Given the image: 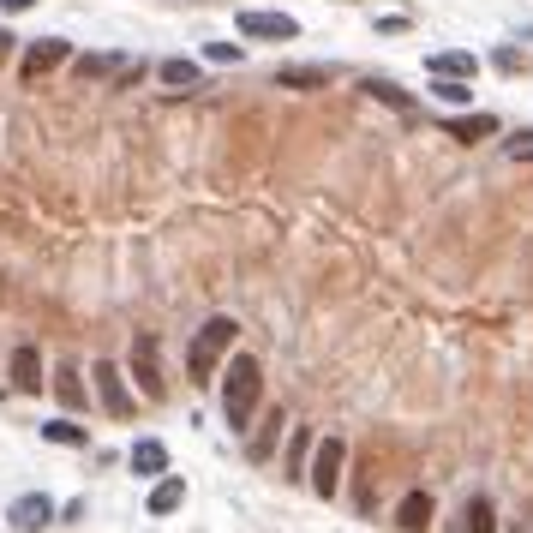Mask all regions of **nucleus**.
Returning <instances> with one entry per match:
<instances>
[{
	"mask_svg": "<svg viewBox=\"0 0 533 533\" xmlns=\"http://www.w3.org/2000/svg\"><path fill=\"white\" fill-rule=\"evenodd\" d=\"M72 72H78L84 84H96V78H120L126 60H120V54H84V60H72Z\"/></svg>",
	"mask_w": 533,
	"mask_h": 533,
	"instance_id": "12",
	"label": "nucleus"
},
{
	"mask_svg": "<svg viewBox=\"0 0 533 533\" xmlns=\"http://www.w3.org/2000/svg\"><path fill=\"white\" fill-rule=\"evenodd\" d=\"M426 66H432V78H474V54H462V48H450V54H432Z\"/></svg>",
	"mask_w": 533,
	"mask_h": 533,
	"instance_id": "15",
	"label": "nucleus"
},
{
	"mask_svg": "<svg viewBox=\"0 0 533 533\" xmlns=\"http://www.w3.org/2000/svg\"><path fill=\"white\" fill-rule=\"evenodd\" d=\"M330 78H336L330 66H282V72H276V84H282V90H324Z\"/></svg>",
	"mask_w": 533,
	"mask_h": 533,
	"instance_id": "11",
	"label": "nucleus"
},
{
	"mask_svg": "<svg viewBox=\"0 0 533 533\" xmlns=\"http://www.w3.org/2000/svg\"><path fill=\"white\" fill-rule=\"evenodd\" d=\"M132 378H138L144 402H162V396H168V378H162V342H156L150 330L132 336Z\"/></svg>",
	"mask_w": 533,
	"mask_h": 533,
	"instance_id": "3",
	"label": "nucleus"
},
{
	"mask_svg": "<svg viewBox=\"0 0 533 533\" xmlns=\"http://www.w3.org/2000/svg\"><path fill=\"white\" fill-rule=\"evenodd\" d=\"M306 450H312V432H300V438H294V450H288V474H300V462H306Z\"/></svg>",
	"mask_w": 533,
	"mask_h": 533,
	"instance_id": "24",
	"label": "nucleus"
},
{
	"mask_svg": "<svg viewBox=\"0 0 533 533\" xmlns=\"http://www.w3.org/2000/svg\"><path fill=\"white\" fill-rule=\"evenodd\" d=\"M366 96L384 102V108H396V114H414V96L402 84H390V78H366Z\"/></svg>",
	"mask_w": 533,
	"mask_h": 533,
	"instance_id": "13",
	"label": "nucleus"
},
{
	"mask_svg": "<svg viewBox=\"0 0 533 533\" xmlns=\"http://www.w3.org/2000/svg\"><path fill=\"white\" fill-rule=\"evenodd\" d=\"M186 504V480H156V492H150V516H174Z\"/></svg>",
	"mask_w": 533,
	"mask_h": 533,
	"instance_id": "16",
	"label": "nucleus"
},
{
	"mask_svg": "<svg viewBox=\"0 0 533 533\" xmlns=\"http://www.w3.org/2000/svg\"><path fill=\"white\" fill-rule=\"evenodd\" d=\"M462 522H468V528H462V533H498V528H492V504H486V498H474Z\"/></svg>",
	"mask_w": 533,
	"mask_h": 533,
	"instance_id": "21",
	"label": "nucleus"
},
{
	"mask_svg": "<svg viewBox=\"0 0 533 533\" xmlns=\"http://www.w3.org/2000/svg\"><path fill=\"white\" fill-rule=\"evenodd\" d=\"M342 462H348V444H342V438H318V444H312L306 486H312L318 498H336V492H342Z\"/></svg>",
	"mask_w": 533,
	"mask_h": 533,
	"instance_id": "4",
	"label": "nucleus"
},
{
	"mask_svg": "<svg viewBox=\"0 0 533 533\" xmlns=\"http://www.w3.org/2000/svg\"><path fill=\"white\" fill-rule=\"evenodd\" d=\"M396 522H402V533H426L432 528V492H408L402 510H396Z\"/></svg>",
	"mask_w": 533,
	"mask_h": 533,
	"instance_id": "10",
	"label": "nucleus"
},
{
	"mask_svg": "<svg viewBox=\"0 0 533 533\" xmlns=\"http://www.w3.org/2000/svg\"><path fill=\"white\" fill-rule=\"evenodd\" d=\"M0 6H6V12H24V6H36V0H0Z\"/></svg>",
	"mask_w": 533,
	"mask_h": 533,
	"instance_id": "26",
	"label": "nucleus"
},
{
	"mask_svg": "<svg viewBox=\"0 0 533 533\" xmlns=\"http://www.w3.org/2000/svg\"><path fill=\"white\" fill-rule=\"evenodd\" d=\"M234 336H240V324H234L228 312H216V318L198 324V336H192V348H186V372H192V384H210V378H216V366L228 360Z\"/></svg>",
	"mask_w": 533,
	"mask_h": 533,
	"instance_id": "2",
	"label": "nucleus"
},
{
	"mask_svg": "<svg viewBox=\"0 0 533 533\" xmlns=\"http://www.w3.org/2000/svg\"><path fill=\"white\" fill-rule=\"evenodd\" d=\"M204 60H216V66H234V60H240V42H210V48H204Z\"/></svg>",
	"mask_w": 533,
	"mask_h": 533,
	"instance_id": "23",
	"label": "nucleus"
},
{
	"mask_svg": "<svg viewBox=\"0 0 533 533\" xmlns=\"http://www.w3.org/2000/svg\"><path fill=\"white\" fill-rule=\"evenodd\" d=\"M258 396H264V366L252 354H234L228 372H222V420H228V432H246L252 426Z\"/></svg>",
	"mask_w": 533,
	"mask_h": 533,
	"instance_id": "1",
	"label": "nucleus"
},
{
	"mask_svg": "<svg viewBox=\"0 0 533 533\" xmlns=\"http://www.w3.org/2000/svg\"><path fill=\"white\" fill-rule=\"evenodd\" d=\"M54 66H66V36H42V42L24 48V78H30V84H36L42 72H54Z\"/></svg>",
	"mask_w": 533,
	"mask_h": 533,
	"instance_id": "8",
	"label": "nucleus"
},
{
	"mask_svg": "<svg viewBox=\"0 0 533 533\" xmlns=\"http://www.w3.org/2000/svg\"><path fill=\"white\" fill-rule=\"evenodd\" d=\"M498 66H504V72H522V66H528V54H516V48H504V54H498Z\"/></svg>",
	"mask_w": 533,
	"mask_h": 533,
	"instance_id": "25",
	"label": "nucleus"
},
{
	"mask_svg": "<svg viewBox=\"0 0 533 533\" xmlns=\"http://www.w3.org/2000/svg\"><path fill=\"white\" fill-rule=\"evenodd\" d=\"M132 474H168V450L156 438H138L132 444Z\"/></svg>",
	"mask_w": 533,
	"mask_h": 533,
	"instance_id": "14",
	"label": "nucleus"
},
{
	"mask_svg": "<svg viewBox=\"0 0 533 533\" xmlns=\"http://www.w3.org/2000/svg\"><path fill=\"white\" fill-rule=\"evenodd\" d=\"M432 96H438V102H450V108H462L474 90H468V78H438V84H432Z\"/></svg>",
	"mask_w": 533,
	"mask_h": 533,
	"instance_id": "20",
	"label": "nucleus"
},
{
	"mask_svg": "<svg viewBox=\"0 0 533 533\" xmlns=\"http://www.w3.org/2000/svg\"><path fill=\"white\" fill-rule=\"evenodd\" d=\"M90 378H96V396H102L108 420H126V414H132V396H126V378H120V366H114V360H96V366H90Z\"/></svg>",
	"mask_w": 533,
	"mask_h": 533,
	"instance_id": "6",
	"label": "nucleus"
},
{
	"mask_svg": "<svg viewBox=\"0 0 533 533\" xmlns=\"http://www.w3.org/2000/svg\"><path fill=\"white\" fill-rule=\"evenodd\" d=\"M42 438L48 444H66V450H84V426H72V420H48Z\"/></svg>",
	"mask_w": 533,
	"mask_h": 533,
	"instance_id": "19",
	"label": "nucleus"
},
{
	"mask_svg": "<svg viewBox=\"0 0 533 533\" xmlns=\"http://www.w3.org/2000/svg\"><path fill=\"white\" fill-rule=\"evenodd\" d=\"M54 390H60V402H66V408H78V402H84V384H78V372H60V384H54Z\"/></svg>",
	"mask_w": 533,
	"mask_h": 533,
	"instance_id": "22",
	"label": "nucleus"
},
{
	"mask_svg": "<svg viewBox=\"0 0 533 533\" xmlns=\"http://www.w3.org/2000/svg\"><path fill=\"white\" fill-rule=\"evenodd\" d=\"M12 390H18V396H36V390H42V354H36L30 342L12 354Z\"/></svg>",
	"mask_w": 533,
	"mask_h": 533,
	"instance_id": "9",
	"label": "nucleus"
},
{
	"mask_svg": "<svg viewBox=\"0 0 533 533\" xmlns=\"http://www.w3.org/2000/svg\"><path fill=\"white\" fill-rule=\"evenodd\" d=\"M492 132H498V120H492V114H462V120H450V138H462V144L492 138Z\"/></svg>",
	"mask_w": 533,
	"mask_h": 533,
	"instance_id": "18",
	"label": "nucleus"
},
{
	"mask_svg": "<svg viewBox=\"0 0 533 533\" xmlns=\"http://www.w3.org/2000/svg\"><path fill=\"white\" fill-rule=\"evenodd\" d=\"M6 522H12L18 533H36V528H48V522H54V504H48L42 492H24V498H12Z\"/></svg>",
	"mask_w": 533,
	"mask_h": 533,
	"instance_id": "7",
	"label": "nucleus"
},
{
	"mask_svg": "<svg viewBox=\"0 0 533 533\" xmlns=\"http://www.w3.org/2000/svg\"><path fill=\"white\" fill-rule=\"evenodd\" d=\"M6 54H12V30H0V60H6Z\"/></svg>",
	"mask_w": 533,
	"mask_h": 533,
	"instance_id": "27",
	"label": "nucleus"
},
{
	"mask_svg": "<svg viewBox=\"0 0 533 533\" xmlns=\"http://www.w3.org/2000/svg\"><path fill=\"white\" fill-rule=\"evenodd\" d=\"M240 36H252V42H294V36H300V18L246 6V12H240Z\"/></svg>",
	"mask_w": 533,
	"mask_h": 533,
	"instance_id": "5",
	"label": "nucleus"
},
{
	"mask_svg": "<svg viewBox=\"0 0 533 533\" xmlns=\"http://www.w3.org/2000/svg\"><path fill=\"white\" fill-rule=\"evenodd\" d=\"M156 72H162V84H174V90H198V60H180V54H174V60H162Z\"/></svg>",
	"mask_w": 533,
	"mask_h": 533,
	"instance_id": "17",
	"label": "nucleus"
}]
</instances>
